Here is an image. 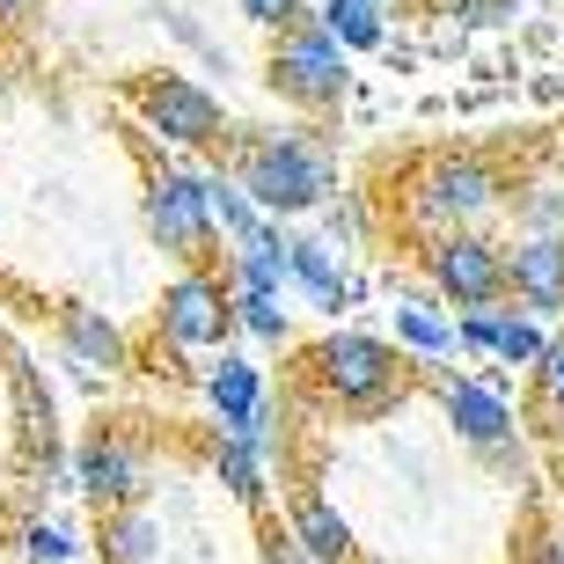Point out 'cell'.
Masks as SVG:
<instances>
[{"instance_id": "1", "label": "cell", "mask_w": 564, "mask_h": 564, "mask_svg": "<svg viewBox=\"0 0 564 564\" xmlns=\"http://www.w3.org/2000/svg\"><path fill=\"white\" fill-rule=\"evenodd\" d=\"M235 184L250 191L257 213H315L337 191V169L323 147L293 140V132H257L235 154Z\"/></svg>"}, {"instance_id": "2", "label": "cell", "mask_w": 564, "mask_h": 564, "mask_svg": "<svg viewBox=\"0 0 564 564\" xmlns=\"http://www.w3.org/2000/svg\"><path fill=\"white\" fill-rule=\"evenodd\" d=\"M506 206V184L484 154H433V162L411 176V220L419 228H477Z\"/></svg>"}, {"instance_id": "3", "label": "cell", "mask_w": 564, "mask_h": 564, "mask_svg": "<svg viewBox=\"0 0 564 564\" xmlns=\"http://www.w3.org/2000/svg\"><path fill=\"white\" fill-rule=\"evenodd\" d=\"M272 74L264 82L286 96V104H301V110H330V104H345V88H352V52L323 30V22H286V30H272Z\"/></svg>"}, {"instance_id": "4", "label": "cell", "mask_w": 564, "mask_h": 564, "mask_svg": "<svg viewBox=\"0 0 564 564\" xmlns=\"http://www.w3.org/2000/svg\"><path fill=\"white\" fill-rule=\"evenodd\" d=\"M315 381H323L345 411H381V403L403 389V359L367 330H330L315 345Z\"/></svg>"}, {"instance_id": "5", "label": "cell", "mask_w": 564, "mask_h": 564, "mask_svg": "<svg viewBox=\"0 0 564 564\" xmlns=\"http://www.w3.org/2000/svg\"><path fill=\"white\" fill-rule=\"evenodd\" d=\"M425 279L455 308H491V301H506V250L477 228H440L425 242Z\"/></svg>"}, {"instance_id": "6", "label": "cell", "mask_w": 564, "mask_h": 564, "mask_svg": "<svg viewBox=\"0 0 564 564\" xmlns=\"http://www.w3.org/2000/svg\"><path fill=\"white\" fill-rule=\"evenodd\" d=\"M132 110H140V126L169 147H213L228 132L220 96L198 88L191 74H147V82H132Z\"/></svg>"}, {"instance_id": "7", "label": "cell", "mask_w": 564, "mask_h": 564, "mask_svg": "<svg viewBox=\"0 0 564 564\" xmlns=\"http://www.w3.org/2000/svg\"><path fill=\"white\" fill-rule=\"evenodd\" d=\"M235 330V308H228V286L213 272H176L162 293V337L176 345V352H213L220 337Z\"/></svg>"}, {"instance_id": "8", "label": "cell", "mask_w": 564, "mask_h": 564, "mask_svg": "<svg viewBox=\"0 0 564 564\" xmlns=\"http://www.w3.org/2000/svg\"><path fill=\"white\" fill-rule=\"evenodd\" d=\"M147 235L162 242L169 257H206V235H213V220H206V184L191 176V169H154L147 176Z\"/></svg>"}, {"instance_id": "9", "label": "cell", "mask_w": 564, "mask_h": 564, "mask_svg": "<svg viewBox=\"0 0 564 564\" xmlns=\"http://www.w3.org/2000/svg\"><path fill=\"white\" fill-rule=\"evenodd\" d=\"M506 293L528 315H557L564 308V235H521L506 250Z\"/></svg>"}, {"instance_id": "10", "label": "cell", "mask_w": 564, "mask_h": 564, "mask_svg": "<svg viewBox=\"0 0 564 564\" xmlns=\"http://www.w3.org/2000/svg\"><path fill=\"white\" fill-rule=\"evenodd\" d=\"M440 411L469 447H506L513 440V403L491 389V381H447L440 389Z\"/></svg>"}, {"instance_id": "11", "label": "cell", "mask_w": 564, "mask_h": 564, "mask_svg": "<svg viewBox=\"0 0 564 564\" xmlns=\"http://www.w3.org/2000/svg\"><path fill=\"white\" fill-rule=\"evenodd\" d=\"M286 286H301L315 308H345L352 301V279L337 272V250L308 242V235H286Z\"/></svg>"}, {"instance_id": "12", "label": "cell", "mask_w": 564, "mask_h": 564, "mask_svg": "<svg viewBox=\"0 0 564 564\" xmlns=\"http://www.w3.org/2000/svg\"><path fill=\"white\" fill-rule=\"evenodd\" d=\"M59 330H66V352L82 359V367H104V375H118V367L132 359L126 330H118L104 308H82V301H74V308H59Z\"/></svg>"}, {"instance_id": "13", "label": "cell", "mask_w": 564, "mask_h": 564, "mask_svg": "<svg viewBox=\"0 0 564 564\" xmlns=\"http://www.w3.org/2000/svg\"><path fill=\"white\" fill-rule=\"evenodd\" d=\"M74 484H82L88 499L126 506L132 491H140V447H126V440H96V447L82 455V469H74Z\"/></svg>"}, {"instance_id": "14", "label": "cell", "mask_w": 564, "mask_h": 564, "mask_svg": "<svg viewBox=\"0 0 564 564\" xmlns=\"http://www.w3.org/2000/svg\"><path fill=\"white\" fill-rule=\"evenodd\" d=\"M235 293H286V228L264 220L250 242H235Z\"/></svg>"}, {"instance_id": "15", "label": "cell", "mask_w": 564, "mask_h": 564, "mask_svg": "<svg viewBox=\"0 0 564 564\" xmlns=\"http://www.w3.org/2000/svg\"><path fill=\"white\" fill-rule=\"evenodd\" d=\"M206 397H213V411H220V425H242L257 403H264V375H257V359L220 352V367L206 375Z\"/></svg>"}, {"instance_id": "16", "label": "cell", "mask_w": 564, "mask_h": 564, "mask_svg": "<svg viewBox=\"0 0 564 564\" xmlns=\"http://www.w3.org/2000/svg\"><path fill=\"white\" fill-rule=\"evenodd\" d=\"M293 543L308 550L315 564H345V557H352V528H345V513H337V506L301 499V506H293Z\"/></svg>"}, {"instance_id": "17", "label": "cell", "mask_w": 564, "mask_h": 564, "mask_svg": "<svg viewBox=\"0 0 564 564\" xmlns=\"http://www.w3.org/2000/svg\"><path fill=\"white\" fill-rule=\"evenodd\" d=\"M397 337L411 345L419 359H455V315H440L433 301H397Z\"/></svg>"}, {"instance_id": "18", "label": "cell", "mask_w": 564, "mask_h": 564, "mask_svg": "<svg viewBox=\"0 0 564 564\" xmlns=\"http://www.w3.org/2000/svg\"><path fill=\"white\" fill-rule=\"evenodd\" d=\"M308 22H323V30H330V37L345 44V52H375V44L389 37V22H381L375 0H323V8H315Z\"/></svg>"}, {"instance_id": "19", "label": "cell", "mask_w": 564, "mask_h": 564, "mask_svg": "<svg viewBox=\"0 0 564 564\" xmlns=\"http://www.w3.org/2000/svg\"><path fill=\"white\" fill-rule=\"evenodd\" d=\"M198 184H206V220L228 235V242H250V235L272 220V213H257V206H250V191L235 184V176H198Z\"/></svg>"}, {"instance_id": "20", "label": "cell", "mask_w": 564, "mask_h": 564, "mask_svg": "<svg viewBox=\"0 0 564 564\" xmlns=\"http://www.w3.org/2000/svg\"><path fill=\"white\" fill-rule=\"evenodd\" d=\"M104 557H110V564H147V557H154V521H147L140 506H118V513H110Z\"/></svg>"}, {"instance_id": "21", "label": "cell", "mask_w": 564, "mask_h": 564, "mask_svg": "<svg viewBox=\"0 0 564 564\" xmlns=\"http://www.w3.org/2000/svg\"><path fill=\"white\" fill-rule=\"evenodd\" d=\"M213 469H220V484H228L242 506L264 499V462H257V447H242V440H220V447H213Z\"/></svg>"}, {"instance_id": "22", "label": "cell", "mask_w": 564, "mask_h": 564, "mask_svg": "<svg viewBox=\"0 0 564 564\" xmlns=\"http://www.w3.org/2000/svg\"><path fill=\"white\" fill-rule=\"evenodd\" d=\"M228 308H235V323L250 337H264V345H286V308H279V293H235L228 286Z\"/></svg>"}, {"instance_id": "23", "label": "cell", "mask_w": 564, "mask_h": 564, "mask_svg": "<svg viewBox=\"0 0 564 564\" xmlns=\"http://www.w3.org/2000/svg\"><path fill=\"white\" fill-rule=\"evenodd\" d=\"M499 359H513V367H528V359L543 352V330H535V315H513V308H499V345H491Z\"/></svg>"}, {"instance_id": "24", "label": "cell", "mask_w": 564, "mask_h": 564, "mask_svg": "<svg viewBox=\"0 0 564 564\" xmlns=\"http://www.w3.org/2000/svg\"><path fill=\"white\" fill-rule=\"evenodd\" d=\"M535 367V397H543L550 419H564V337H543V352L528 359Z\"/></svg>"}, {"instance_id": "25", "label": "cell", "mask_w": 564, "mask_h": 564, "mask_svg": "<svg viewBox=\"0 0 564 564\" xmlns=\"http://www.w3.org/2000/svg\"><path fill=\"white\" fill-rule=\"evenodd\" d=\"M513 206H521L528 235H564V191H557V184H535V191H521Z\"/></svg>"}, {"instance_id": "26", "label": "cell", "mask_w": 564, "mask_h": 564, "mask_svg": "<svg viewBox=\"0 0 564 564\" xmlns=\"http://www.w3.org/2000/svg\"><path fill=\"white\" fill-rule=\"evenodd\" d=\"M22 557H30V564H66V557H74V535H66L59 521H30V528H22Z\"/></svg>"}, {"instance_id": "27", "label": "cell", "mask_w": 564, "mask_h": 564, "mask_svg": "<svg viewBox=\"0 0 564 564\" xmlns=\"http://www.w3.org/2000/svg\"><path fill=\"white\" fill-rule=\"evenodd\" d=\"M447 15L469 22V30H499L506 15H521V0H447Z\"/></svg>"}, {"instance_id": "28", "label": "cell", "mask_w": 564, "mask_h": 564, "mask_svg": "<svg viewBox=\"0 0 564 564\" xmlns=\"http://www.w3.org/2000/svg\"><path fill=\"white\" fill-rule=\"evenodd\" d=\"M242 15H250L257 30H286V22L308 15V0H242Z\"/></svg>"}, {"instance_id": "29", "label": "cell", "mask_w": 564, "mask_h": 564, "mask_svg": "<svg viewBox=\"0 0 564 564\" xmlns=\"http://www.w3.org/2000/svg\"><path fill=\"white\" fill-rule=\"evenodd\" d=\"M22 8H30V0H0V15H22Z\"/></svg>"}, {"instance_id": "30", "label": "cell", "mask_w": 564, "mask_h": 564, "mask_svg": "<svg viewBox=\"0 0 564 564\" xmlns=\"http://www.w3.org/2000/svg\"><path fill=\"white\" fill-rule=\"evenodd\" d=\"M375 8H389V0H375Z\"/></svg>"}]
</instances>
